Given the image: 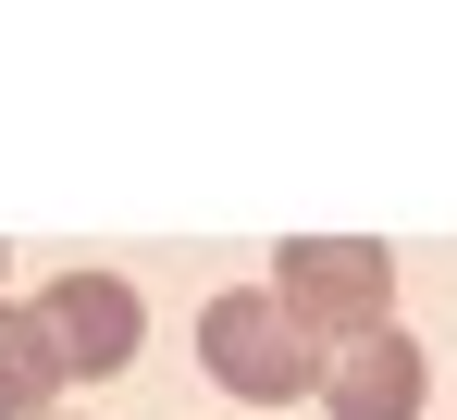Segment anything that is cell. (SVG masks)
Returning a JSON list of instances; mask_svg holds the SVG:
<instances>
[{
  "instance_id": "277c9868",
  "label": "cell",
  "mask_w": 457,
  "mask_h": 420,
  "mask_svg": "<svg viewBox=\"0 0 457 420\" xmlns=\"http://www.w3.org/2000/svg\"><path fill=\"white\" fill-rule=\"evenodd\" d=\"M321 408L334 420H420V347L383 322V334H359V347L321 371Z\"/></svg>"
},
{
  "instance_id": "3957f363",
  "label": "cell",
  "mask_w": 457,
  "mask_h": 420,
  "mask_svg": "<svg viewBox=\"0 0 457 420\" xmlns=\"http://www.w3.org/2000/svg\"><path fill=\"white\" fill-rule=\"evenodd\" d=\"M37 322L62 334V358H75L87 383L137 371V347H149V309H137V284H124V273H62L50 297H37Z\"/></svg>"
},
{
  "instance_id": "6da1fadb",
  "label": "cell",
  "mask_w": 457,
  "mask_h": 420,
  "mask_svg": "<svg viewBox=\"0 0 457 420\" xmlns=\"http://www.w3.org/2000/svg\"><path fill=\"white\" fill-rule=\"evenodd\" d=\"M198 358H211V383H223V396H247V408H297V396H321V371H334V358H321V334H309L272 284L211 297V309H198Z\"/></svg>"
},
{
  "instance_id": "7a4b0ae2",
  "label": "cell",
  "mask_w": 457,
  "mask_h": 420,
  "mask_svg": "<svg viewBox=\"0 0 457 420\" xmlns=\"http://www.w3.org/2000/svg\"><path fill=\"white\" fill-rule=\"evenodd\" d=\"M272 297L297 309L309 334L359 347V334L395 322V260H383L371 235H285V248H272Z\"/></svg>"
},
{
  "instance_id": "5b68a950",
  "label": "cell",
  "mask_w": 457,
  "mask_h": 420,
  "mask_svg": "<svg viewBox=\"0 0 457 420\" xmlns=\"http://www.w3.org/2000/svg\"><path fill=\"white\" fill-rule=\"evenodd\" d=\"M62 383H75V358H62V334L37 322V297L0 309V420H50Z\"/></svg>"
}]
</instances>
